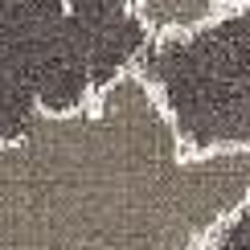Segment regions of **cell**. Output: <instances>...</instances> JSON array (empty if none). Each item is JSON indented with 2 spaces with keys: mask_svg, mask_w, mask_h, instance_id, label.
Listing matches in <instances>:
<instances>
[{
  "mask_svg": "<svg viewBox=\"0 0 250 250\" xmlns=\"http://www.w3.org/2000/svg\"><path fill=\"white\" fill-rule=\"evenodd\" d=\"M250 0H123V13L152 45L193 41L226 21L242 17Z\"/></svg>",
  "mask_w": 250,
  "mask_h": 250,
  "instance_id": "7a4b0ae2",
  "label": "cell"
},
{
  "mask_svg": "<svg viewBox=\"0 0 250 250\" xmlns=\"http://www.w3.org/2000/svg\"><path fill=\"white\" fill-rule=\"evenodd\" d=\"M246 209L250 144L193 148L144 62L0 135V250H201Z\"/></svg>",
  "mask_w": 250,
  "mask_h": 250,
  "instance_id": "6da1fadb",
  "label": "cell"
}]
</instances>
